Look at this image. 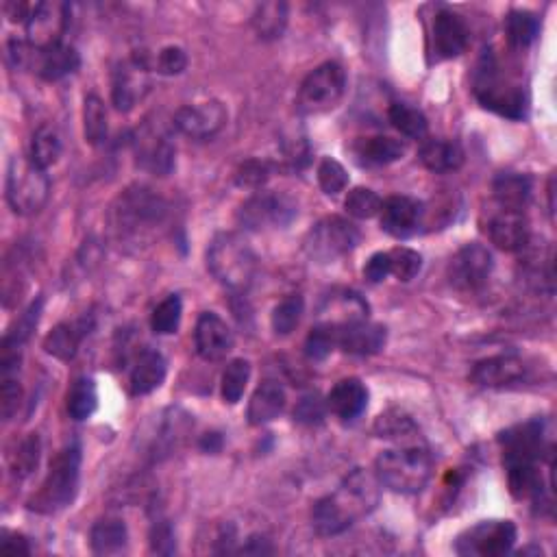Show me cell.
I'll return each instance as SVG.
<instances>
[{
    "instance_id": "obj_7",
    "label": "cell",
    "mask_w": 557,
    "mask_h": 557,
    "mask_svg": "<svg viewBox=\"0 0 557 557\" xmlns=\"http://www.w3.org/2000/svg\"><path fill=\"white\" fill-rule=\"evenodd\" d=\"M360 244V229L353 222L340 216H327L318 220L305 235V253L316 262H336V259L349 255Z\"/></svg>"
},
{
    "instance_id": "obj_32",
    "label": "cell",
    "mask_w": 557,
    "mask_h": 557,
    "mask_svg": "<svg viewBox=\"0 0 557 557\" xmlns=\"http://www.w3.org/2000/svg\"><path fill=\"white\" fill-rule=\"evenodd\" d=\"M251 22L259 40L264 42L279 40L288 27V5L279 3V0H270V3L257 5Z\"/></svg>"
},
{
    "instance_id": "obj_50",
    "label": "cell",
    "mask_w": 557,
    "mask_h": 557,
    "mask_svg": "<svg viewBox=\"0 0 557 557\" xmlns=\"http://www.w3.org/2000/svg\"><path fill=\"white\" fill-rule=\"evenodd\" d=\"M325 412H327V403L320 399L316 392L305 394L294 407V420L301 425H318L323 423Z\"/></svg>"
},
{
    "instance_id": "obj_20",
    "label": "cell",
    "mask_w": 557,
    "mask_h": 557,
    "mask_svg": "<svg viewBox=\"0 0 557 557\" xmlns=\"http://www.w3.org/2000/svg\"><path fill=\"white\" fill-rule=\"evenodd\" d=\"M433 51L438 53L440 59H453L460 57L468 46V24L460 14H455L451 9H440L436 18H433Z\"/></svg>"
},
{
    "instance_id": "obj_19",
    "label": "cell",
    "mask_w": 557,
    "mask_h": 557,
    "mask_svg": "<svg viewBox=\"0 0 557 557\" xmlns=\"http://www.w3.org/2000/svg\"><path fill=\"white\" fill-rule=\"evenodd\" d=\"M488 235L492 244L505 253L523 251L529 244V220L518 209H499L488 220Z\"/></svg>"
},
{
    "instance_id": "obj_31",
    "label": "cell",
    "mask_w": 557,
    "mask_h": 557,
    "mask_svg": "<svg viewBox=\"0 0 557 557\" xmlns=\"http://www.w3.org/2000/svg\"><path fill=\"white\" fill-rule=\"evenodd\" d=\"M420 162L431 172H453L464 164V148L453 140H427L420 148Z\"/></svg>"
},
{
    "instance_id": "obj_40",
    "label": "cell",
    "mask_w": 557,
    "mask_h": 557,
    "mask_svg": "<svg viewBox=\"0 0 557 557\" xmlns=\"http://www.w3.org/2000/svg\"><path fill=\"white\" fill-rule=\"evenodd\" d=\"M40 455H42L40 436H37V433H29L27 438L20 440L16 451L9 457L11 473H14L18 479L29 477L37 468V464H40Z\"/></svg>"
},
{
    "instance_id": "obj_21",
    "label": "cell",
    "mask_w": 557,
    "mask_h": 557,
    "mask_svg": "<svg viewBox=\"0 0 557 557\" xmlns=\"http://www.w3.org/2000/svg\"><path fill=\"white\" fill-rule=\"evenodd\" d=\"M338 327V346L349 355H375L388 340L386 327L366 323V320H353V323L336 325Z\"/></svg>"
},
{
    "instance_id": "obj_27",
    "label": "cell",
    "mask_w": 557,
    "mask_h": 557,
    "mask_svg": "<svg viewBox=\"0 0 557 557\" xmlns=\"http://www.w3.org/2000/svg\"><path fill=\"white\" fill-rule=\"evenodd\" d=\"M286 401V390H283L281 383L264 381L251 396L249 423L255 427L270 423V420H275L283 412Z\"/></svg>"
},
{
    "instance_id": "obj_38",
    "label": "cell",
    "mask_w": 557,
    "mask_h": 557,
    "mask_svg": "<svg viewBox=\"0 0 557 557\" xmlns=\"http://www.w3.org/2000/svg\"><path fill=\"white\" fill-rule=\"evenodd\" d=\"M59 155H61L59 133L53 127L37 129L35 135H33V140H31V153H29L31 162L35 166L48 170L53 164H57Z\"/></svg>"
},
{
    "instance_id": "obj_48",
    "label": "cell",
    "mask_w": 557,
    "mask_h": 557,
    "mask_svg": "<svg viewBox=\"0 0 557 557\" xmlns=\"http://www.w3.org/2000/svg\"><path fill=\"white\" fill-rule=\"evenodd\" d=\"M270 172L272 168L264 159H246L235 170V181H238L240 188L259 190L270 179Z\"/></svg>"
},
{
    "instance_id": "obj_17",
    "label": "cell",
    "mask_w": 557,
    "mask_h": 557,
    "mask_svg": "<svg viewBox=\"0 0 557 557\" xmlns=\"http://www.w3.org/2000/svg\"><path fill=\"white\" fill-rule=\"evenodd\" d=\"M175 127L192 140H207L225 127L227 109L218 101H205L198 105H185L175 114Z\"/></svg>"
},
{
    "instance_id": "obj_41",
    "label": "cell",
    "mask_w": 557,
    "mask_h": 557,
    "mask_svg": "<svg viewBox=\"0 0 557 557\" xmlns=\"http://www.w3.org/2000/svg\"><path fill=\"white\" fill-rule=\"evenodd\" d=\"M303 309H305L303 296L290 294L288 299H283L275 309H272V318H270L272 331H275L277 336H290V333L301 323Z\"/></svg>"
},
{
    "instance_id": "obj_28",
    "label": "cell",
    "mask_w": 557,
    "mask_h": 557,
    "mask_svg": "<svg viewBox=\"0 0 557 557\" xmlns=\"http://www.w3.org/2000/svg\"><path fill=\"white\" fill-rule=\"evenodd\" d=\"M88 329L90 325L85 318L74 320V323H61L44 338V351L61 362H70L72 357L77 355L79 344L85 338Z\"/></svg>"
},
{
    "instance_id": "obj_2",
    "label": "cell",
    "mask_w": 557,
    "mask_h": 557,
    "mask_svg": "<svg viewBox=\"0 0 557 557\" xmlns=\"http://www.w3.org/2000/svg\"><path fill=\"white\" fill-rule=\"evenodd\" d=\"M207 270L225 288L244 292L257 275V257L242 235L220 233L207 249Z\"/></svg>"
},
{
    "instance_id": "obj_11",
    "label": "cell",
    "mask_w": 557,
    "mask_h": 557,
    "mask_svg": "<svg viewBox=\"0 0 557 557\" xmlns=\"http://www.w3.org/2000/svg\"><path fill=\"white\" fill-rule=\"evenodd\" d=\"M516 542V527L512 521H484L457 538L455 551L460 555L501 557L510 553Z\"/></svg>"
},
{
    "instance_id": "obj_46",
    "label": "cell",
    "mask_w": 557,
    "mask_h": 557,
    "mask_svg": "<svg viewBox=\"0 0 557 557\" xmlns=\"http://www.w3.org/2000/svg\"><path fill=\"white\" fill-rule=\"evenodd\" d=\"M390 275L399 281H412L420 268H423V257L416 251L405 249V246H396L390 253Z\"/></svg>"
},
{
    "instance_id": "obj_55",
    "label": "cell",
    "mask_w": 557,
    "mask_h": 557,
    "mask_svg": "<svg viewBox=\"0 0 557 557\" xmlns=\"http://www.w3.org/2000/svg\"><path fill=\"white\" fill-rule=\"evenodd\" d=\"M0 551L9 555H29L31 544L22 534H16V531H5L3 542H0Z\"/></svg>"
},
{
    "instance_id": "obj_14",
    "label": "cell",
    "mask_w": 557,
    "mask_h": 557,
    "mask_svg": "<svg viewBox=\"0 0 557 557\" xmlns=\"http://www.w3.org/2000/svg\"><path fill=\"white\" fill-rule=\"evenodd\" d=\"M68 5L66 3H35L24 22L27 29V42L35 51H46L61 44V35L68 24Z\"/></svg>"
},
{
    "instance_id": "obj_18",
    "label": "cell",
    "mask_w": 557,
    "mask_h": 557,
    "mask_svg": "<svg viewBox=\"0 0 557 557\" xmlns=\"http://www.w3.org/2000/svg\"><path fill=\"white\" fill-rule=\"evenodd\" d=\"M194 344L205 362H220L233 351V333L218 314L203 312L196 320Z\"/></svg>"
},
{
    "instance_id": "obj_3",
    "label": "cell",
    "mask_w": 557,
    "mask_h": 557,
    "mask_svg": "<svg viewBox=\"0 0 557 557\" xmlns=\"http://www.w3.org/2000/svg\"><path fill=\"white\" fill-rule=\"evenodd\" d=\"M166 216V198L146 185H131L111 207V225L125 238H138V235L155 231L164 225Z\"/></svg>"
},
{
    "instance_id": "obj_9",
    "label": "cell",
    "mask_w": 557,
    "mask_h": 557,
    "mask_svg": "<svg viewBox=\"0 0 557 557\" xmlns=\"http://www.w3.org/2000/svg\"><path fill=\"white\" fill-rule=\"evenodd\" d=\"M497 70H499L497 64H494V59L488 55L484 59V64L479 66V72L475 77L477 101L481 103V107H486L503 118H510V120L525 118L523 92L503 85Z\"/></svg>"
},
{
    "instance_id": "obj_23",
    "label": "cell",
    "mask_w": 557,
    "mask_h": 557,
    "mask_svg": "<svg viewBox=\"0 0 557 557\" xmlns=\"http://www.w3.org/2000/svg\"><path fill=\"white\" fill-rule=\"evenodd\" d=\"M525 375V362L516 355H494L481 360L470 370V379L484 388H503L521 381Z\"/></svg>"
},
{
    "instance_id": "obj_53",
    "label": "cell",
    "mask_w": 557,
    "mask_h": 557,
    "mask_svg": "<svg viewBox=\"0 0 557 557\" xmlns=\"http://www.w3.org/2000/svg\"><path fill=\"white\" fill-rule=\"evenodd\" d=\"M151 549L159 555L175 553V531H172V527L166 521L155 523L151 531Z\"/></svg>"
},
{
    "instance_id": "obj_12",
    "label": "cell",
    "mask_w": 557,
    "mask_h": 557,
    "mask_svg": "<svg viewBox=\"0 0 557 557\" xmlns=\"http://www.w3.org/2000/svg\"><path fill=\"white\" fill-rule=\"evenodd\" d=\"M494 268L492 253L484 244H464L449 262V283L460 292H477L486 286Z\"/></svg>"
},
{
    "instance_id": "obj_24",
    "label": "cell",
    "mask_w": 557,
    "mask_h": 557,
    "mask_svg": "<svg viewBox=\"0 0 557 557\" xmlns=\"http://www.w3.org/2000/svg\"><path fill=\"white\" fill-rule=\"evenodd\" d=\"M327 407L340 420H355L364 414L368 407V388L360 379L338 381L327 396Z\"/></svg>"
},
{
    "instance_id": "obj_8",
    "label": "cell",
    "mask_w": 557,
    "mask_h": 557,
    "mask_svg": "<svg viewBox=\"0 0 557 557\" xmlns=\"http://www.w3.org/2000/svg\"><path fill=\"white\" fill-rule=\"evenodd\" d=\"M346 88V74L344 68L336 61H327L320 64L316 70H312L305 77L299 88V96H296V109L301 114H325V111L333 109L340 98L344 96Z\"/></svg>"
},
{
    "instance_id": "obj_15",
    "label": "cell",
    "mask_w": 557,
    "mask_h": 557,
    "mask_svg": "<svg viewBox=\"0 0 557 557\" xmlns=\"http://www.w3.org/2000/svg\"><path fill=\"white\" fill-rule=\"evenodd\" d=\"M135 162L146 172L166 177L175 168V146L168 135L153 125H144L133 138Z\"/></svg>"
},
{
    "instance_id": "obj_56",
    "label": "cell",
    "mask_w": 557,
    "mask_h": 557,
    "mask_svg": "<svg viewBox=\"0 0 557 557\" xmlns=\"http://www.w3.org/2000/svg\"><path fill=\"white\" fill-rule=\"evenodd\" d=\"M272 551H275V549H272L270 540H266L264 536H251L249 542H246L242 547V553H249V555H266V553H272Z\"/></svg>"
},
{
    "instance_id": "obj_16",
    "label": "cell",
    "mask_w": 557,
    "mask_h": 557,
    "mask_svg": "<svg viewBox=\"0 0 557 557\" xmlns=\"http://www.w3.org/2000/svg\"><path fill=\"white\" fill-rule=\"evenodd\" d=\"M542 438L544 425L542 420H529L525 425H518L503 431L499 442L503 447V464H538L542 457Z\"/></svg>"
},
{
    "instance_id": "obj_52",
    "label": "cell",
    "mask_w": 557,
    "mask_h": 557,
    "mask_svg": "<svg viewBox=\"0 0 557 557\" xmlns=\"http://www.w3.org/2000/svg\"><path fill=\"white\" fill-rule=\"evenodd\" d=\"M22 399V388L16 377L3 375V390H0V410H3V418L11 420L18 412V405Z\"/></svg>"
},
{
    "instance_id": "obj_34",
    "label": "cell",
    "mask_w": 557,
    "mask_h": 557,
    "mask_svg": "<svg viewBox=\"0 0 557 557\" xmlns=\"http://www.w3.org/2000/svg\"><path fill=\"white\" fill-rule=\"evenodd\" d=\"M540 31V20L536 14L525 9H514L505 18V35L507 42L514 48H527L529 44H534Z\"/></svg>"
},
{
    "instance_id": "obj_13",
    "label": "cell",
    "mask_w": 557,
    "mask_h": 557,
    "mask_svg": "<svg viewBox=\"0 0 557 557\" xmlns=\"http://www.w3.org/2000/svg\"><path fill=\"white\" fill-rule=\"evenodd\" d=\"M151 90V72L146 55H133L120 61L111 74V101L118 111H131Z\"/></svg>"
},
{
    "instance_id": "obj_45",
    "label": "cell",
    "mask_w": 557,
    "mask_h": 557,
    "mask_svg": "<svg viewBox=\"0 0 557 557\" xmlns=\"http://www.w3.org/2000/svg\"><path fill=\"white\" fill-rule=\"evenodd\" d=\"M381 205H383V201L379 198V194L373 192V190H368V188L351 190L349 196H346V201H344L346 212H349L353 218H360V220L377 216L381 212Z\"/></svg>"
},
{
    "instance_id": "obj_57",
    "label": "cell",
    "mask_w": 557,
    "mask_h": 557,
    "mask_svg": "<svg viewBox=\"0 0 557 557\" xmlns=\"http://www.w3.org/2000/svg\"><path fill=\"white\" fill-rule=\"evenodd\" d=\"M201 449L205 453H218L222 449V438L220 433H205L201 440Z\"/></svg>"
},
{
    "instance_id": "obj_37",
    "label": "cell",
    "mask_w": 557,
    "mask_h": 557,
    "mask_svg": "<svg viewBox=\"0 0 557 557\" xmlns=\"http://www.w3.org/2000/svg\"><path fill=\"white\" fill-rule=\"evenodd\" d=\"M98 407L96 383L88 377H81L72 383L68 394V414L74 420H88Z\"/></svg>"
},
{
    "instance_id": "obj_5",
    "label": "cell",
    "mask_w": 557,
    "mask_h": 557,
    "mask_svg": "<svg viewBox=\"0 0 557 557\" xmlns=\"http://www.w3.org/2000/svg\"><path fill=\"white\" fill-rule=\"evenodd\" d=\"M79 477L81 449L79 444H68L66 449H61L55 455L44 484L29 503V507L40 514H57L66 510L79 492Z\"/></svg>"
},
{
    "instance_id": "obj_39",
    "label": "cell",
    "mask_w": 557,
    "mask_h": 557,
    "mask_svg": "<svg viewBox=\"0 0 557 557\" xmlns=\"http://www.w3.org/2000/svg\"><path fill=\"white\" fill-rule=\"evenodd\" d=\"M251 379V364L246 360H231L225 368V373H222V381H220V392H222V399L229 405L238 403L244 390H246V383Z\"/></svg>"
},
{
    "instance_id": "obj_47",
    "label": "cell",
    "mask_w": 557,
    "mask_h": 557,
    "mask_svg": "<svg viewBox=\"0 0 557 557\" xmlns=\"http://www.w3.org/2000/svg\"><path fill=\"white\" fill-rule=\"evenodd\" d=\"M318 183L325 194L336 196L344 192L346 185H349V172H346V168L340 162H336V159L327 157L318 166Z\"/></svg>"
},
{
    "instance_id": "obj_26",
    "label": "cell",
    "mask_w": 557,
    "mask_h": 557,
    "mask_svg": "<svg viewBox=\"0 0 557 557\" xmlns=\"http://www.w3.org/2000/svg\"><path fill=\"white\" fill-rule=\"evenodd\" d=\"M166 373H168V366L164 355L159 351H144L131 370V377H129L131 394L133 396L151 394L153 390L162 386Z\"/></svg>"
},
{
    "instance_id": "obj_49",
    "label": "cell",
    "mask_w": 557,
    "mask_h": 557,
    "mask_svg": "<svg viewBox=\"0 0 557 557\" xmlns=\"http://www.w3.org/2000/svg\"><path fill=\"white\" fill-rule=\"evenodd\" d=\"M414 431H416V427L412 423V418L399 414V412L381 414L375 423V433L379 438H405Z\"/></svg>"
},
{
    "instance_id": "obj_51",
    "label": "cell",
    "mask_w": 557,
    "mask_h": 557,
    "mask_svg": "<svg viewBox=\"0 0 557 557\" xmlns=\"http://www.w3.org/2000/svg\"><path fill=\"white\" fill-rule=\"evenodd\" d=\"M188 68V55L179 46H166L162 53L157 55V72L166 74V77H175Z\"/></svg>"
},
{
    "instance_id": "obj_25",
    "label": "cell",
    "mask_w": 557,
    "mask_h": 557,
    "mask_svg": "<svg viewBox=\"0 0 557 557\" xmlns=\"http://www.w3.org/2000/svg\"><path fill=\"white\" fill-rule=\"evenodd\" d=\"M37 74L44 81H61L66 79L68 74H74L81 66V57L77 53V48L68 44H57L53 48H46V51H37Z\"/></svg>"
},
{
    "instance_id": "obj_43",
    "label": "cell",
    "mask_w": 557,
    "mask_h": 557,
    "mask_svg": "<svg viewBox=\"0 0 557 557\" xmlns=\"http://www.w3.org/2000/svg\"><path fill=\"white\" fill-rule=\"evenodd\" d=\"M338 346V327L325 323L309 331L305 342V353L309 360H325V357Z\"/></svg>"
},
{
    "instance_id": "obj_6",
    "label": "cell",
    "mask_w": 557,
    "mask_h": 557,
    "mask_svg": "<svg viewBox=\"0 0 557 557\" xmlns=\"http://www.w3.org/2000/svg\"><path fill=\"white\" fill-rule=\"evenodd\" d=\"M51 196V179L31 157H14L7 170V203L20 216H33Z\"/></svg>"
},
{
    "instance_id": "obj_29",
    "label": "cell",
    "mask_w": 557,
    "mask_h": 557,
    "mask_svg": "<svg viewBox=\"0 0 557 557\" xmlns=\"http://www.w3.org/2000/svg\"><path fill=\"white\" fill-rule=\"evenodd\" d=\"M353 151L362 166H390L403 159L405 144L401 140L388 138V135H377V138L360 140Z\"/></svg>"
},
{
    "instance_id": "obj_22",
    "label": "cell",
    "mask_w": 557,
    "mask_h": 557,
    "mask_svg": "<svg viewBox=\"0 0 557 557\" xmlns=\"http://www.w3.org/2000/svg\"><path fill=\"white\" fill-rule=\"evenodd\" d=\"M423 203L410 196H390L383 201L379 220L381 229L394 235V238H405L412 231H416L420 218H423Z\"/></svg>"
},
{
    "instance_id": "obj_4",
    "label": "cell",
    "mask_w": 557,
    "mask_h": 557,
    "mask_svg": "<svg viewBox=\"0 0 557 557\" xmlns=\"http://www.w3.org/2000/svg\"><path fill=\"white\" fill-rule=\"evenodd\" d=\"M375 468L379 484L399 494H416L429 484L433 460L423 447L388 449L377 457Z\"/></svg>"
},
{
    "instance_id": "obj_30",
    "label": "cell",
    "mask_w": 557,
    "mask_h": 557,
    "mask_svg": "<svg viewBox=\"0 0 557 557\" xmlns=\"http://www.w3.org/2000/svg\"><path fill=\"white\" fill-rule=\"evenodd\" d=\"M492 192L499 207L523 212V207L531 196V179L527 175H521V172H501L492 181Z\"/></svg>"
},
{
    "instance_id": "obj_10",
    "label": "cell",
    "mask_w": 557,
    "mask_h": 557,
    "mask_svg": "<svg viewBox=\"0 0 557 557\" xmlns=\"http://www.w3.org/2000/svg\"><path fill=\"white\" fill-rule=\"evenodd\" d=\"M296 214H299V207L288 194L257 192L240 207L238 222L249 231L281 229L288 227Z\"/></svg>"
},
{
    "instance_id": "obj_33",
    "label": "cell",
    "mask_w": 557,
    "mask_h": 557,
    "mask_svg": "<svg viewBox=\"0 0 557 557\" xmlns=\"http://www.w3.org/2000/svg\"><path fill=\"white\" fill-rule=\"evenodd\" d=\"M129 540V531L125 521L120 518H103L92 527L90 534V542H92V551L98 555H109V553H118L127 547Z\"/></svg>"
},
{
    "instance_id": "obj_1",
    "label": "cell",
    "mask_w": 557,
    "mask_h": 557,
    "mask_svg": "<svg viewBox=\"0 0 557 557\" xmlns=\"http://www.w3.org/2000/svg\"><path fill=\"white\" fill-rule=\"evenodd\" d=\"M377 503V479L368 475L366 470L357 468L342 481V486L336 492L314 505V529L320 536H338L349 529L357 518H362L373 510Z\"/></svg>"
},
{
    "instance_id": "obj_42",
    "label": "cell",
    "mask_w": 557,
    "mask_h": 557,
    "mask_svg": "<svg viewBox=\"0 0 557 557\" xmlns=\"http://www.w3.org/2000/svg\"><path fill=\"white\" fill-rule=\"evenodd\" d=\"M181 314H183L181 299L177 294H170L153 309L151 329L159 333V336H170V333H175L179 329Z\"/></svg>"
},
{
    "instance_id": "obj_54",
    "label": "cell",
    "mask_w": 557,
    "mask_h": 557,
    "mask_svg": "<svg viewBox=\"0 0 557 557\" xmlns=\"http://www.w3.org/2000/svg\"><path fill=\"white\" fill-rule=\"evenodd\" d=\"M388 275H390V255L388 253H375L364 266V277L370 283H381Z\"/></svg>"
},
{
    "instance_id": "obj_44",
    "label": "cell",
    "mask_w": 557,
    "mask_h": 557,
    "mask_svg": "<svg viewBox=\"0 0 557 557\" xmlns=\"http://www.w3.org/2000/svg\"><path fill=\"white\" fill-rule=\"evenodd\" d=\"M42 305L44 301L37 299L31 303V307L24 312L18 320L16 325L7 331V336L3 340V346H9V349H20V344H24L29 340L31 331L37 327V320H40L42 314Z\"/></svg>"
},
{
    "instance_id": "obj_36",
    "label": "cell",
    "mask_w": 557,
    "mask_h": 557,
    "mask_svg": "<svg viewBox=\"0 0 557 557\" xmlns=\"http://www.w3.org/2000/svg\"><path fill=\"white\" fill-rule=\"evenodd\" d=\"M83 133H85V140H88L92 146H101L107 142V109L105 103L96 94H90L85 98Z\"/></svg>"
},
{
    "instance_id": "obj_35",
    "label": "cell",
    "mask_w": 557,
    "mask_h": 557,
    "mask_svg": "<svg viewBox=\"0 0 557 557\" xmlns=\"http://www.w3.org/2000/svg\"><path fill=\"white\" fill-rule=\"evenodd\" d=\"M388 118L392 122V127L403 133L405 138L410 140H423L427 135V118L420 109L405 105V103H394L388 111Z\"/></svg>"
}]
</instances>
